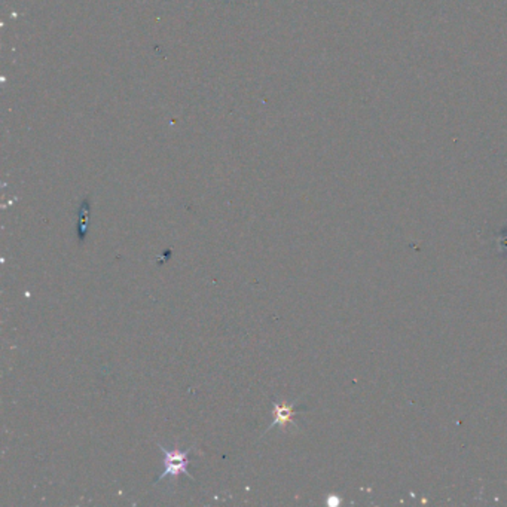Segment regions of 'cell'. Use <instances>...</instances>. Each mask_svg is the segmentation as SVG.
I'll use <instances>...</instances> for the list:
<instances>
[{"label":"cell","instance_id":"obj_1","mask_svg":"<svg viewBox=\"0 0 507 507\" xmlns=\"http://www.w3.org/2000/svg\"><path fill=\"white\" fill-rule=\"evenodd\" d=\"M159 449L164 454V470L161 473V476L155 481V485H158L159 482L166 481V479H171L173 484L177 477H179L181 475H186L188 477L194 479V476L190 475L189 472V464H190V454H192V449H186V451H182L179 448L176 449H169L166 446L159 445Z\"/></svg>","mask_w":507,"mask_h":507},{"label":"cell","instance_id":"obj_2","mask_svg":"<svg viewBox=\"0 0 507 507\" xmlns=\"http://www.w3.org/2000/svg\"><path fill=\"white\" fill-rule=\"evenodd\" d=\"M296 414V409H295V405H279V403H274V408H272V421L269 424V427L267 432H269L271 429L274 427H286L287 424L293 421V415Z\"/></svg>","mask_w":507,"mask_h":507},{"label":"cell","instance_id":"obj_3","mask_svg":"<svg viewBox=\"0 0 507 507\" xmlns=\"http://www.w3.org/2000/svg\"><path fill=\"white\" fill-rule=\"evenodd\" d=\"M88 216H90V207H88V200L82 202V207L79 212V240H85L87 236V226H88Z\"/></svg>","mask_w":507,"mask_h":507}]
</instances>
